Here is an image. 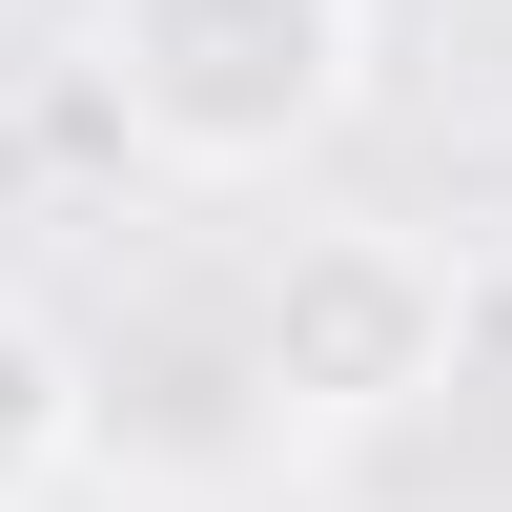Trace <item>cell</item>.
<instances>
[{"label":"cell","instance_id":"obj_2","mask_svg":"<svg viewBox=\"0 0 512 512\" xmlns=\"http://www.w3.org/2000/svg\"><path fill=\"white\" fill-rule=\"evenodd\" d=\"M451 328L472 308L410 226H287L246 267V390H267V431H390L451 390Z\"/></svg>","mask_w":512,"mask_h":512},{"label":"cell","instance_id":"obj_1","mask_svg":"<svg viewBox=\"0 0 512 512\" xmlns=\"http://www.w3.org/2000/svg\"><path fill=\"white\" fill-rule=\"evenodd\" d=\"M82 62L164 185H287L369 103V0H103Z\"/></svg>","mask_w":512,"mask_h":512},{"label":"cell","instance_id":"obj_3","mask_svg":"<svg viewBox=\"0 0 512 512\" xmlns=\"http://www.w3.org/2000/svg\"><path fill=\"white\" fill-rule=\"evenodd\" d=\"M82 431H103V410H82V349L41 308H0V512H62L82 492Z\"/></svg>","mask_w":512,"mask_h":512},{"label":"cell","instance_id":"obj_4","mask_svg":"<svg viewBox=\"0 0 512 512\" xmlns=\"http://www.w3.org/2000/svg\"><path fill=\"white\" fill-rule=\"evenodd\" d=\"M492 267H512V164H492Z\"/></svg>","mask_w":512,"mask_h":512}]
</instances>
